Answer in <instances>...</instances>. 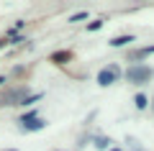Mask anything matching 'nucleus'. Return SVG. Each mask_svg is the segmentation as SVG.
<instances>
[{"label":"nucleus","mask_w":154,"mask_h":151,"mask_svg":"<svg viewBox=\"0 0 154 151\" xmlns=\"http://www.w3.org/2000/svg\"><path fill=\"white\" fill-rule=\"evenodd\" d=\"M28 95H31L28 85H5V90L0 92V108H16Z\"/></svg>","instance_id":"f257e3e1"},{"label":"nucleus","mask_w":154,"mask_h":151,"mask_svg":"<svg viewBox=\"0 0 154 151\" xmlns=\"http://www.w3.org/2000/svg\"><path fill=\"white\" fill-rule=\"evenodd\" d=\"M152 77H154V69L146 67V64H131L126 69V80L131 82V85H146Z\"/></svg>","instance_id":"f03ea898"},{"label":"nucleus","mask_w":154,"mask_h":151,"mask_svg":"<svg viewBox=\"0 0 154 151\" xmlns=\"http://www.w3.org/2000/svg\"><path fill=\"white\" fill-rule=\"evenodd\" d=\"M118 74H121V69H118L116 64L105 67V69H100V72H98V85H100V87H110L116 80H118Z\"/></svg>","instance_id":"7ed1b4c3"},{"label":"nucleus","mask_w":154,"mask_h":151,"mask_svg":"<svg viewBox=\"0 0 154 151\" xmlns=\"http://www.w3.org/2000/svg\"><path fill=\"white\" fill-rule=\"evenodd\" d=\"M41 128H46V120L38 115V118H33V120H28V123H21L18 125V131H23V133H33V131H41Z\"/></svg>","instance_id":"20e7f679"},{"label":"nucleus","mask_w":154,"mask_h":151,"mask_svg":"<svg viewBox=\"0 0 154 151\" xmlns=\"http://www.w3.org/2000/svg\"><path fill=\"white\" fill-rule=\"evenodd\" d=\"M149 54H154V44H152V46H141V49H136V51H131V54H128V62L139 64V59H144V56H149Z\"/></svg>","instance_id":"39448f33"},{"label":"nucleus","mask_w":154,"mask_h":151,"mask_svg":"<svg viewBox=\"0 0 154 151\" xmlns=\"http://www.w3.org/2000/svg\"><path fill=\"white\" fill-rule=\"evenodd\" d=\"M134 41V36H131V33H123V36H116V38H110V46H113V49H121V46H128V44H131Z\"/></svg>","instance_id":"423d86ee"},{"label":"nucleus","mask_w":154,"mask_h":151,"mask_svg":"<svg viewBox=\"0 0 154 151\" xmlns=\"http://www.w3.org/2000/svg\"><path fill=\"white\" fill-rule=\"evenodd\" d=\"M72 59V51H54L51 54V62L54 64H64V62H69Z\"/></svg>","instance_id":"0eeeda50"},{"label":"nucleus","mask_w":154,"mask_h":151,"mask_svg":"<svg viewBox=\"0 0 154 151\" xmlns=\"http://www.w3.org/2000/svg\"><path fill=\"white\" fill-rule=\"evenodd\" d=\"M134 105H136L139 110H144V108H149V97L144 95V92H139V95L134 97Z\"/></svg>","instance_id":"6e6552de"},{"label":"nucleus","mask_w":154,"mask_h":151,"mask_svg":"<svg viewBox=\"0 0 154 151\" xmlns=\"http://www.w3.org/2000/svg\"><path fill=\"white\" fill-rule=\"evenodd\" d=\"M110 143H113V141H110V138H105V136H98V138H95V149H100V151L110 149Z\"/></svg>","instance_id":"1a4fd4ad"},{"label":"nucleus","mask_w":154,"mask_h":151,"mask_svg":"<svg viewBox=\"0 0 154 151\" xmlns=\"http://www.w3.org/2000/svg\"><path fill=\"white\" fill-rule=\"evenodd\" d=\"M33 118H38V110H28V113H23L21 118H18V125H21V123H28V120H33Z\"/></svg>","instance_id":"9d476101"},{"label":"nucleus","mask_w":154,"mask_h":151,"mask_svg":"<svg viewBox=\"0 0 154 151\" xmlns=\"http://www.w3.org/2000/svg\"><path fill=\"white\" fill-rule=\"evenodd\" d=\"M82 21H88V11H80L75 16H69V23H82Z\"/></svg>","instance_id":"9b49d317"},{"label":"nucleus","mask_w":154,"mask_h":151,"mask_svg":"<svg viewBox=\"0 0 154 151\" xmlns=\"http://www.w3.org/2000/svg\"><path fill=\"white\" fill-rule=\"evenodd\" d=\"M36 100H41V92H33V95H28V97H26V100H23L21 105H23V108H28V105H33V103H36Z\"/></svg>","instance_id":"f8f14e48"},{"label":"nucleus","mask_w":154,"mask_h":151,"mask_svg":"<svg viewBox=\"0 0 154 151\" xmlns=\"http://www.w3.org/2000/svg\"><path fill=\"white\" fill-rule=\"evenodd\" d=\"M103 23H105V18H95L93 23H88V31H98V28H103Z\"/></svg>","instance_id":"ddd939ff"},{"label":"nucleus","mask_w":154,"mask_h":151,"mask_svg":"<svg viewBox=\"0 0 154 151\" xmlns=\"http://www.w3.org/2000/svg\"><path fill=\"white\" fill-rule=\"evenodd\" d=\"M5 82H8V77H3V74H0V87L5 85Z\"/></svg>","instance_id":"4468645a"},{"label":"nucleus","mask_w":154,"mask_h":151,"mask_svg":"<svg viewBox=\"0 0 154 151\" xmlns=\"http://www.w3.org/2000/svg\"><path fill=\"white\" fill-rule=\"evenodd\" d=\"M5 44H8V38H0V49H3V46H5Z\"/></svg>","instance_id":"2eb2a0df"},{"label":"nucleus","mask_w":154,"mask_h":151,"mask_svg":"<svg viewBox=\"0 0 154 151\" xmlns=\"http://www.w3.org/2000/svg\"><path fill=\"white\" fill-rule=\"evenodd\" d=\"M3 151H18V149H3Z\"/></svg>","instance_id":"dca6fc26"},{"label":"nucleus","mask_w":154,"mask_h":151,"mask_svg":"<svg viewBox=\"0 0 154 151\" xmlns=\"http://www.w3.org/2000/svg\"><path fill=\"white\" fill-rule=\"evenodd\" d=\"M108 151H121V149H108Z\"/></svg>","instance_id":"f3484780"},{"label":"nucleus","mask_w":154,"mask_h":151,"mask_svg":"<svg viewBox=\"0 0 154 151\" xmlns=\"http://www.w3.org/2000/svg\"><path fill=\"white\" fill-rule=\"evenodd\" d=\"M152 110H154V100H152Z\"/></svg>","instance_id":"a211bd4d"},{"label":"nucleus","mask_w":154,"mask_h":151,"mask_svg":"<svg viewBox=\"0 0 154 151\" xmlns=\"http://www.w3.org/2000/svg\"><path fill=\"white\" fill-rule=\"evenodd\" d=\"M134 151H141V149H134Z\"/></svg>","instance_id":"6ab92c4d"}]
</instances>
